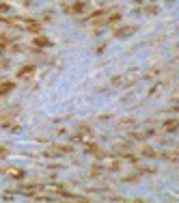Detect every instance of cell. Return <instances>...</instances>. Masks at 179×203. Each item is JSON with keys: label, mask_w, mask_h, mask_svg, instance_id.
<instances>
[]
</instances>
